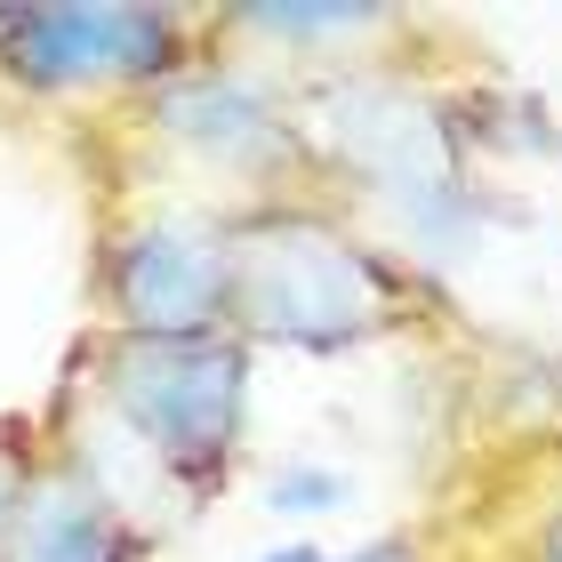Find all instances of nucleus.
<instances>
[{"label": "nucleus", "instance_id": "5", "mask_svg": "<svg viewBox=\"0 0 562 562\" xmlns=\"http://www.w3.org/2000/svg\"><path fill=\"white\" fill-rule=\"evenodd\" d=\"M113 305L130 338H210L234 314V234L153 217L113 249Z\"/></svg>", "mask_w": 562, "mask_h": 562}, {"label": "nucleus", "instance_id": "4", "mask_svg": "<svg viewBox=\"0 0 562 562\" xmlns=\"http://www.w3.org/2000/svg\"><path fill=\"white\" fill-rule=\"evenodd\" d=\"M177 48V9H9L0 16V65L24 89H105L161 72Z\"/></svg>", "mask_w": 562, "mask_h": 562}, {"label": "nucleus", "instance_id": "8", "mask_svg": "<svg viewBox=\"0 0 562 562\" xmlns=\"http://www.w3.org/2000/svg\"><path fill=\"white\" fill-rule=\"evenodd\" d=\"M241 24L249 33H273V41H353V33H378L386 9H370V0H329V9L281 0V9H241Z\"/></svg>", "mask_w": 562, "mask_h": 562}, {"label": "nucleus", "instance_id": "7", "mask_svg": "<svg viewBox=\"0 0 562 562\" xmlns=\"http://www.w3.org/2000/svg\"><path fill=\"white\" fill-rule=\"evenodd\" d=\"M130 554H137V539L81 474H41L16 498L9 562H130Z\"/></svg>", "mask_w": 562, "mask_h": 562}, {"label": "nucleus", "instance_id": "1", "mask_svg": "<svg viewBox=\"0 0 562 562\" xmlns=\"http://www.w3.org/2000/svg\"><path fill=\"white\" fill-rule=\"evenodd\" d=\"M386 273L322 217H258L234 234V314L281 346H353L386 322Z\"/></svg>", "mask_w": 562, "mask_h": 562}, {"label": "nucleus", "instance_id": "3", "mask_svg": "<svg viewBox=\"0 0 562 562\" xmlns=\"http://www.w3.org/2000/svg\"><path fill=\"white\" fill-rule=\"evenodd\" d=\"M105 394L161 467H177L186 482H210L234 458L249 362L234 338H130L105 362Z\"/></svg>", "mask_w": 562, "mask_h": 562}, {"label": "nucleus", "instance_id": "10", "mask_svg": "<svg viewBox=\"0 0 562 562\" xmlns=\"http://www.w3.org/2000/svg\"><path fill=\"white\" fill-rule=\"evenodd\" d=\"M346 562H418L402 539H378V547H362V554H346Z\"/></svg>", "mask_w": 562, "mask_h": 562}, {"label": "nucleus", "instance_id": "11", "mask_svg": "<svg viewBox=\"0 0 562 562\" xmlns=\"http://www.w3.org/2000/svg\"><path fill=\"white\" fill-rule=\"evenodd\" d=\"M266 562H329L322 547H281V554H266Z\"/></svg>", "mask_w": 562, "mask_h": 562}, {"label": "nucleus", "instance_id": "2", "mask_svg": "<svg viewBox=\"0 0 562 562\" xmlns=\"http://www.w3.org/2000/svg\"><path fill=\"white\" fill-rule=\"evenodd\" d=\"M322 113H329L338 161L362 177L370 193L394 201L402 225H411L434 258H458L474 201L458 186V153H450L442 113H434L418 89H402V81H346V89H329Z\"/></svg>", "mask_w": 562, "mask_h": 562}, {"label": "nucleus", "instance_id": "6", "mask_svg": "<svg viewBox=\"0 0 562 562\" xmlns=\"http://www.w3.org/2000/svg\"><path fill=\"white\" fill-rule=\"evenodd\" d=\"M161 130L177 145L210 153L217 169H266L273 153H290V121L273 113V97L241 72H193V81H169L153 97Z\"/></svg>", "mask_w": 562, "mask_h": 562}, {"label": "nucleus", "instance_id": "9", "mask_svg": "<svg viewBox=\"0 0 562 562\" xmlns=\"http://www.w3.org/2000/svg\"><path fill=\"white\" fill-rule=\"evenodd\" d=\"M353 491H346V474L338 467H281L273 474V491H266V506H273V515H338V506H346Z\"/></svg>", "mask_w": 562, "mask_h": 562}]
</instances>
